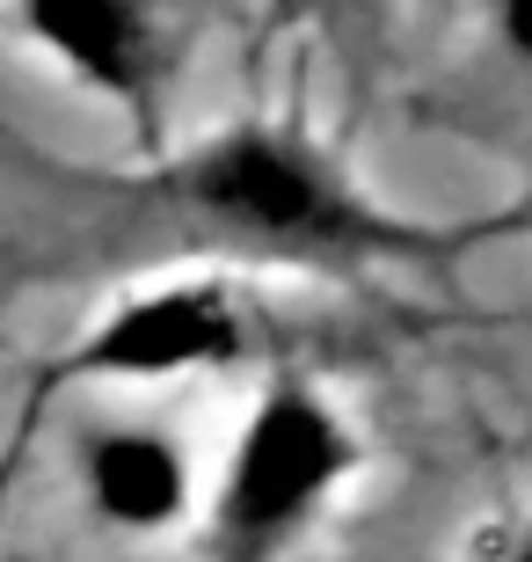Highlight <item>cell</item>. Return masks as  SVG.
Returning a JSON list of instances; mask_svg holds the SVG:
<instances>
[{
	"mask_svg": "<svg viewBox=\"0 0 532 562\" xmlns=\"http://www.w3.org/2000/svg\"><path fill=\"white\" fill-rule=\"evenodd\" d=\"M44 44H59L73 66H88L95 81L110 88H139V59H146V22L132 8H110V0H52L30 15Z\"/></svg>",
	"mask_w": 532,
	"mask_h": 562,
	"instance_id": "5",
	"label": "cell"
},
{
	"mask_svg": "<svg viewBox=\"0 0 532 562\" xmlns=\"http://www.w3.org/2000/svg\"><path fill=\"white\" fill-rule=\"evenodd\" d=\"M190 198L212 205L219 220L270 227V234H321V241L358 234V220L321 190V176H314L299 154H285L278 139H226V146H212L205 161L190 168Z\"/></svg>",
	"mask_w": 532,
	"mask_h": 562,
	"instance_id": "2",
	"label": "cell"
},
{
	"mask_svg": "<svg viewBox=\"0 0 532 562\" xmlns=\"http://www.w3.org/2000/svg\"><path fill=\"white\" fill-rule=\"evenodd\" d=\"M234 351V314L219 307V292H161L146 307L117 314L95 344V366L117 373H168V366H197V358Z\"/></svg>",
	"mask_w": 532,
	"mask_h": 562,
	"instance_id": "3",
	"label": "cell"
},
{
	"mask_svg": "<svg viewBox=\"0 0 532 562\" xmlns=\"http://www.w3.org/2000/svg\"><path fill=\"white\" fill-rule=\"evenodd\" d=\"M88 482H95V504L117 526H161L183 504V460H176L168 438H146V431L103 438L95 460H88Z\"/></svg>",
	"mask_w": 532,
	"mask_h": 562,
	"instance_id": "4",
	"label": "cell"
},
{
	"mask_svg": "<svg viewBox=\"0 0 532 562\" xmlns=\"http://www.w3.org/2000/svg\"><path fill=\"white\" fill-rule=\"evenodd\" d=\"M503 37H511L518 52H532V0H511V15H503Z\"/></svg>",
	"mask_w": 532,
	"mask_h": 562,
	"instance_id": "6",
	"label": "cell"
},
{
	"mask_svg": "<svg viewBox=\"0 0 532 562\" xmlns=\"http://www.w3.org/2000/svg\"><path fill=\"white\" fill-rule=\"evenodd\" d=\"M336 468H343V438H336L321 402L270 395V409L256 417L241 460H234L226 519L241 526V533H270V526L299 519L328 482H336Z\"/></svg>",
	"mask_w": 532,
	"mask_h": 562,
	"instance_id": "1",
	"label": "cell"
},
{
	"mask_svg": "<svg viewBox=\"0 0 532 562\" xmlns=\"http://www.w3.org/2000/svg\"><path fill=\"white\" fill-rule=\"evenodd\" d=\"M518 562H532V548H525V555H518Z\"/></svg>",
	"mask_w": 532,
	"mask_h": 562,
	"instance_id": "7",
	"label": "cell"
}]
</instances>
